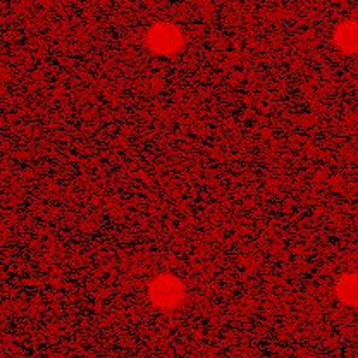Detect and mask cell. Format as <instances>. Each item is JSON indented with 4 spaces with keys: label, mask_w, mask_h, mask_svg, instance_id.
Returning <instances> with one entry per match:
<instances>
[{
    "label": "cell",
    "mask_w": 358,
    "mask_h": 358,
    "mask_svg": "<svg viewBox=\"0 0 358 358\" xmlns=\"http://www.w3.org/2000/svg\"><path fill=\"white\" fill-rule=\"evenodd\" d=\"M145 45L155 55H173L181 50L185 45V36L178 26L171 22H157L150 26L145 36Z\"/></svg>",
    "instance_id": "1"
},
{
    "label": "cell",
    "mask_w": 358,
    "mask_h": 358,
    "mask_svg": "<svg viewBox=\"0 0 358 358\" xmlns=\"http://www.w3.org/2000/svg\"><path fill=\"white\" fill-rule=\"evenodd\" d=\"M148 296H150V301L157 308L171 310V308L179 307L185 300V286L174 275H159L150 282Z\"/></svg>",
    "instance_id": "2"
},
{
    "label": "cell",
    "mask_w": 358,
    "mask_h": 358,
    "mask_svg": "<svg viewBox=\"0 0 358 358\" xmlns=\"http://www.w3.org/2000/svg\"><path fill=\"white\" fill-rule=\"evenodd\" d=\"M334 45L348 55H358V21H345L336 28Z\"/></svg>",
    "instance_id": "3"
},
{
    "label": "cell",
    "mask_w": 358,
    "mask_h": 358,
    "mask_svg": "<svg viewBox=\"0 0 358 358\" xmlns=\"http://www.w3.org/2000/svg\"><path fill=\"white\" fill-rule=\"evenodd\" d=\"M338 296L341 298L343 303L358 307V274L343 275L341 281L338 282Z\"/></svg>",
    "instance_id": "4"
}]
</instances>
